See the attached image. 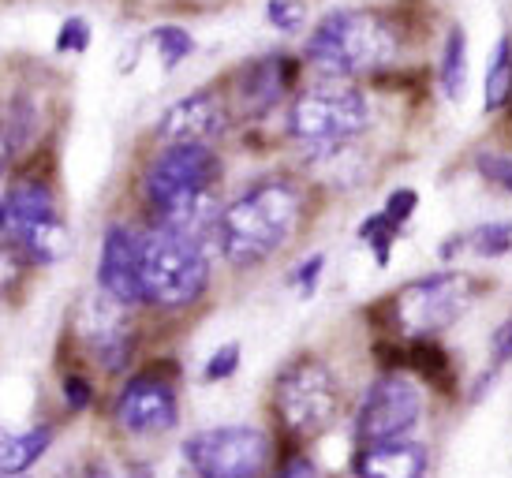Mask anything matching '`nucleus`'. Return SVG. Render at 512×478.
Wrapping results in <instances>:
<instances>
[{
	"label": "nucleus",
	"instance_id": "dca6fc26",
	"mask_svg": "<svg viewBox=\"0 0 512 478\" xmlns=\"http://www.w3.org/2000/svg\"><path fill=\"white\" fill-rule=\"evenodd\" d=\"M427 464H430L427 449L408 441V437L363 445V452L356 456L359 475H374V478H415L427 471Z\"/></svg>",
	"mask_w": 512,
	"mask_h": 478
},
{
	"label": "nucleus",
	"instance_id": "1a4fd4ad",
	"mask_svg": "<svg viewBox=\"0 0 512 478\" xmlns=\"http://www.w3.org/2000/svg\"><path fill=\"white\" fill-rule=\"evenodd\" d=\"M184 460L206 478H251L270 464V437L255 426H217L184 441Z\"/></svg>",
	"mask_w": 512,
	"mask_h": 478
},
{
	"label": "nucleus",
	"instance_id": "7c9ffc66",
	"mask_svg": "<svg viewBox=\"0 0 512 478\" xmlns=\"http://www.w3.org/2000/svg\"><path fill=\"white\" fill-rule=\"evenodd\" d=\"M415 206H419V195H415L412 187H400V191H393V195H389V202H385V213H389L393 221H400V225H404V221L415 213Z\"/></svg>",
	"mask_w": 512,
	"mask_h": 478
},
{
	"label": "nucleus",
	"instance_id": "4468645a",
	"mask_svg": "<svg viewBox=\"0 0 512 478\" xmlns=\"http://www.w3.org/2000/svg\"><path fill=\"white\" fill-rule=\"evenodd\" d=\"M228 127V109L221 94L214 90H199L191 98H180L176 105L165 109L161 124H157V139L161 142H214Z\"/></svg>",
	"mask_w": 512,
	"mask_h": 478
},
{
	"label": "nucleus",
	"instance_id": "412c9836",
	"mask_svg": "<svg viewBox=\"0 0 512 478\" xmlns=\"http://www.w3.org/2000/svg\"><path fill=\"white\" fill-rule=\"evenodd\" d=\"M359 236H363V243H370L374 247V258L378 262H389V247H393V239L400 236V221H393L389 213H374V217H367L363 221V228H359Z\"/></svg>",
	"mask_w": 512,
	"mask_h": 478
},
{
	"label": "nucleus",
	"instance_id": "7ed1b4c3",
	"mask_svg": "<svg viewBox=\"0 0 512 478\" xmlns=\"http://www.w3.org/2000/svg\"><path fill=\"white\" fill-rule=\"evenodd\" d=\"M397 53V30L378 12L348 8L326 15L307 42V60L329 79H352L389 64Z\"/></svg>",
	"mask_w": 512,
	"mask_h": 478
},
{
	"label": "nucleus",
	"instance_id": "c85d7f7f",
	"mask_svg": "<svg viewBox=\"0 0 512 478\" xmlns=\"http://www.w3.org/2000/svg\"><path fill=\"white\" fill-rule=\"evenodd\" d=\"M60 393H64V404L72 411H86L94 404V385H90L83 374H68L64 385H60Z\"/></svg>",
	"mask_w": 512,
	"mask_h": 478
},
{
	"label": "nucleus",
	"instance_id": "473e14b6",
	"mask_svg": "<svg viewBox=\"0 0 512 478\" xmlns=\"http://www.w3.org/2000/svg\"><path fill=\"white\" fill-rule=\"evenodd\" d=\"M494 359L498 363H509L512 359V318L505 325H498V333H494Z\"/></svg>",
	"mask_w": 512,
	"mask_h": 478
},
{
	"label": "nucleus",
	"instance_id": "72a5a7b5",
	"mask_svg": "<svg viewBox=\"0 0 512 478\" xmlns=\"http://www.w3.org/2000/svg\"><path fill=\"white\" fill-rule=\"evenodd\" d=\"M281 471H285V475L303 478V475H314V464L307 460V456H288L285 464H281Z\"/></svg>",
	"mask_w": 512,
	"mask_h": 478
},
{
	"label": "nucleus",
	"instance_id": "f8f14e48",
	"mask_svg": "<svg viewBox=\"0 0 512 478\" xmlns=\"http://www.w3.org/2000/svg\"><path fill=\"white\" fill-rule=\"evenodd\" d=\"M98 284L105 296H113L124 307L146 303L143 288V232L128 225H109L101 239Z\"/></svg>",
	"mask_w": 512,
	"mask_h": 478
},
{
	"label": "nucleus",
	"instance_id": "f03ea898",
	"mask_svg": "<svg viewBox=\"0 0 512 478\" xmlns=\"http://www.w3.org/2000/svg\"><path fill=\"white\" fill-rule=\"evenodd\" d=\"M303 217V195L292 180H262L221 210L217 243L232 266L251 269L285 247Z\"/></svg>",
	"mask_w": 512,
	"mask_h": 478
},
{
	"label": "nucleus",
	"instance_id": "c756f323",
	"mask_svg": "<svg viewBox=\"0 0 512 478\" xmlns=\"http://www.w3.org/2000/svg\"><path fill=\"white\" fill-rule=\"evenodd\" d=\"M236 366H240V344H225V348H217L214 359L206 363V381H225L236 374Z\"/></svg>",
	"mask_w": 512,
	"mask_h": 478
},
{
	"label": "nucleus",
	"instance_id": "4be33fe9",
	"mask_svg": "<svg viewBox=\"0 0 512 478\" xmlns=\"http://www.w3.org/2000/svg\"><path fill=\"white\" fill-rule=\"evenodd\" d=\"M154 45H157V53H161V64H165V68H176L180 60L191 57L195 38H191L184 27H157L154 30Z\"/></svg>",
	"mask_w": 512,
	"mask_h": 478
},
{
	"label": "nucleus",
	"instance_id": "aec40b11",
	"mask_svg": "<svg viewBox=\"0 0 512 478\" xmlns=\"http://www.w3.org/2000/svg\"><path fill=\"white\" fill-rule=\"evenodd\" d=\"M512 101V38L505 34L486 71V113H501Z\"/></svg>",
	"mask_w": 512,
	"mask_h": 478
},
{
	"label": "nucleus",
	"instance_id": "2f4dec72",
	"mask_svg": "<svg viewBox=\"0 0 512 478\" xmlns=\"http://www.w3.org/2000/svg\"><path fill=\"white\" fill-rule=\"evenodd\" d=\"M322 266H326V254H311V258H307V262L299 266L296 277H292V281L299 284V292H303V296H311V292H314V281H318Z\"/></svg>",
	"mask_w": 512,
	"mask_h": 478
},
{
	"label": "nucleus",
	"instance_id": "0eeeda50",
	"mask_svg": "<svg viewBox=\"0 0 512 478\" xmlns=\"http://www.w3.org/2000/svg\"><path fill=\"white\" fill-rule=\"evenodd\" d=\"M273 408L292 437H299V441L318 437L337 419V408H341V393H337V381L329 374V366L314 355L292 359L273 385Z\"/></svg>",
	"mask_w": 512,
	"mask_h": 478
},
{
	"label": "nucleus",
	"instance_id": "2eb2a0df",
	"mask_svg": "<svg viewBox=\"0 0 512 478\" xmlns=\"http://www.w3.org/2000/svg\"><path fill=\"white\" fill-rule=\"evenodd\" d=\"M292 83H296V60L285 53H270V57L243 64L236 75V101L243 116H266L285 98Z\"/></svg>",
	"mask_w": 512,
	"mask_h": 478
},
{
	"label": "nucleus",
	"instance_id": "ddd939ff",
	"mask_svg": "<svg viewBox=\"0 0 512 478\" xmlns=\"http://www.w3.org/2000/svg\"><path fill=\"white\" fill-rule=\"evenodd\" d=\"M120 307L124 303H116L113 296L90 299L83 307V325H79V333L90 344L94 359L109 374H120L131 363V352H135V337H131L128 322L120 318Z\"/></svg>",
	"mask_w": 512,
	"mask_h": 478
},
{
	"label": "nucleus",
	"instance_id": "6e6552de",
	"mask_svg": "<svg viewBox=\"0 0 512 478\" xmlns=\"http://www.w3.org/2000/svg\"><path fill=\"white\" fill-rule=\"evenodd\" d=\"M471 303V281L460 273H434L423 281H412L389 299L393 325L408 337H430L468 310Z\"/></svg>",
	"mask_w": 512,
	"mask_h": 478
},
{
	"label": "nucleus",
	"instance_id": "a878e982",
	"mask_svg": "<svg viewBox=\"0 0 512 478\" xmlns=\"http://www.w3.org/2000/svg\"><path fill=\"white\" fill-rule=\"evenodd\" d=\"M266 19L277 30H299L307 19V4L303 0H270L266 4Z\"/></svg>",
	"mask_w": 512,
	"mask_h": 478
},
{
	"label": "nucleus",
	"instance_id": "20e7f679",
	"mask_svg": "<svg viewBox=\"0 0 512 478\" xmlns=\"http://www.w3.org/2000/svg\"><path fill=\"white\" fill-rule=\"evenodd\" d=\"M210 284V258L202 239L180 228L157 225L143 236V288L146 303L165 310L191 307Z\"/></svg>",
	"mask_w": 512,
	"mask_h": 478
},
{
	"label": "nucleus",
	"instance_id": "9d476101",
	"mask_svg": "<svg viewBox=\"0 0 512 478\" xmlns=\"http://www.w3.org/2000/svg\"><path fill=\"white\" fill-rule=\"evenodd\" d=\"M423 419V393L400 374H385L367 389L356 415V434L363 445L400 441Z\"/></svg>",
	"mask_w": 512,
	"mask_h": 478
},
{
	"label": "nucleus",
	"instance_id": "39448f33",
	"mask_svg": "<svg viewBox=\"0 0 512 478\" xmlns=\"http://www.w3.org/2000/svg\"><path fill=\"white\" fill-rule=\"evenodd\" d=\"M0 239L15 243L34 266H57L68 254L72 239L49 183L38 176H23L0 198Z\"/></svg>",
	"mask_w": 512,
	"mask_h": 478
},
{
	"label": "nucleus",
	"instance_id": "f3484780",
	"mask_svg": "<svg viewBox=\"0 0 512 478\" xmlns=\"http://www.w3.org/2000/svg\"><path fill=\"white\" fill-rule=\"evenodd\" d=\"M53 441L49 426H34L27 434H12V430H0V475H23L38 464Z\"/></svg>",
	"mask_w": 512,
	"mask_h": 478
},
{
	"label": "nucleus",
	"instance_id": "f257e3e1",
	"mask_svg": "<svg viewBox=\"0 0 512 478\" xmlns=\"http://www.w3.org/2000/svg\"><path fill=\"white\" fill-rule=\"evenodd\" d=\"M217 176L221 161L210 142H165L143 176L146 206L154 210L157 225L180 228L195 239H202V232L217 236Z\"/></svg>",
	"mask_w": 512,
	"mask_h": 478
},
{
	"label": "nucleus",
	"instance_id": "f704fd0d",
	"mask_svg": "<svg viewBox=\"0 0 512 478\" xmlns=\"http://www.w3.org/2000/svg\"><path fill=\"white\" fill-rule=\"evenodd\" d=\"M12 142H8V135H4V124H0V176L8 172V165H12Z\"/></svg>",
	"mask_w": 512,
	"mask_h": 478
},
{
	"label": "nucleus",
	"instance_id": "423d86ee",
	"mask_svg": "<svg viewBox=\"0 0 512 478\" xmlns=\"http://www.w3.org/2000/svg\"><path fill=\"white\" fill-rule=\"evenodd\" d=\"M370 124L367 98L341 83H322L303 90L288 109V135L307 142L322 154L341 150V142L356 139Z\"/></svg>",
	"mask_w": 512,
	"mask_h": 478
},
{
	"label": "nucleus",
	"instance_id": "a211bd4d",
	"mask_svg": "<svg viewBox=\"0 0 512 478\" xmlns=\"http://www.w3.org/2000/svg\"><path fill=\"white\" fill-rule=\"evenodd\" d=\"M0 124H4V135L12 142V150H30V142L38 139V131H42V109L34 105L27 90H19Z\"/></svg>",
	"mask_w": 512,
	"mask_h": 478
},
{
	"label": "nucleus",
	"instance_id": "b1692460",
	"mask_svg": "<svg viewBox=\"0 0 512 478\" xmlns=\"http://www.w3.org/2000/svg\"><path fill=\"white\" fill-rule=\"evenodd\" d=\"M408 363H412L423 378L449 381V359H445V352H441L438 344H430L427 337H419V344H415L412 355H408Z\"/></svg>",
	"mask_w": 512,
	"mask_h": 478
},
{
	"label": "nucleus",
	"instance_id": "bb28decb",
	"mask_svg": "<svg viewBox=\"0 0 512 478\" xmlns=\"http://www.w3.org/2000/svg\"><path fill=\"white\" fill-rule=\"evenodd\" d=\"M90 49V23L72 15V19H64V27L57 34V53H86Z\"/></svg>",
	"mask_w": 512,
	"mask_h": 478
},
{
	"label": "nucleus",
	"instance_id": "cd10ccee",
	"mask_svg": "<svg viewBox=\"0 0 512 478\" xmlns=\"http://www.w3.org/2000/svg\"><path fill=\"white\" fill-rule=\"evenodd\" d=\"M475 165H479V172H483L486 180L505 187V191L512 195V157L509 154H479L475 157Z\"/></svg>",
	"mask_w": 512,
	"mask_h": 478
},
{
	"label": "nucleus",
	"instance_id": "393cba45",
	"mask_svg": "<svg viewBox=\"0 0 512 478\" xmlns=\"http://www.w3.org/2000/svg\"><path fill=\"white\" fill-rule=\"evenodd\" d=\"M23 262H27V254L19 251L15 243H8V239H0V296H12L15 288H19Z\"/></svg>",
	"mask_w": 512,
	"mask_h": 478
},
{
	"label": "nucleus",
	"instance_id": "5701e85b",
	"mask_svg": "<svg viewBox=\"0 0 512 478\" xmlns=\"http://www.w3.org/2000/svg\"><path fill=\"white\" fill-rule=\"evenodd\" d=\"M468 247L475 254H483V258H498L512 247V225L509 221H494V225H483L475 228L468 236Z\"/></svg>",
	"mask_w": 512,
	"mask_h": 478
},
{
	"label": "nucleus",
	"instance_id": "6ab92c4d",
	"mask_svg": "<svg viewBox=\"0 0 512 478\" xmlns=\"http://www.w3.org/2000/svg\"><path fill=\"white\" fill-rule=\"evenodd\" d=\"M464 83H468V34L453 27L445 38V53H441V90H445V98H460Z\"/></svg>",
	"mask_w": 512,
	"mask_h": 478
},
{
	"label": "nucleus",
	"instance_id": "9b49d317",
	"mask_svg": "<svg viewBox=\"0 0 512 478\" xmlns=\"http://www.w3.org/2000/svg\"><path fill=\"white\" fill-rule=\"evenodd\" d=\"M113 415H116V426H120L124 434H135V437L165 434V430H172L176 419H180L176 389H172L169 378H161L157 366H150V370L135 374V378L120 389Z\"/></svg>",
	"mask_w": 512,
	"mask_h": 478
}]
</instances>
